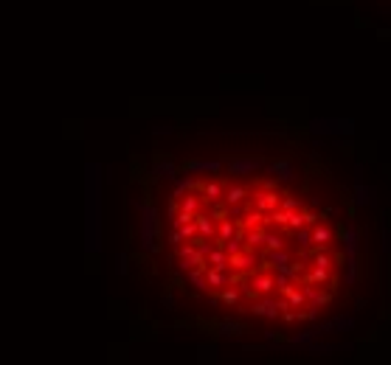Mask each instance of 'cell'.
I'll use <instances>...</instances> for the list:
<instances>
[{
  "label": "cell",
  "instance_id": "obj_1",
  "mask_svg": "<svg viewBox=\"0 0 391 365\" xmlns=\"http://www.w3.org/2000/svg\"><path fill=\"white\" fill-rule=\"evenodd\" d=\"M346 261H355L357 258V228L355 225H349L346 228Z\"/></svg>",
  "mask_w": 391,
  "mask_h": 365
},
{
  "label": "cell",
  "instance_id": "obj_2",
  "mask_svg": "<svg viewBox=\"0 0 391 365\" xmlns=\"http://www.w3.org/2000/svg\"><path fill=\"white\" fill-rule=\"evenodd\" d=\"M256 169H259L256 160H234L231 163V172L234 174H248V172H256Z\"/></svg>",
  "mask_w": 391,
  "mask_h": 365
},
{
  "label": "cell",
  "instance_id": "obj_3",
  "mask_svg": "<svg viewBox=\"0 0 391 365\" xmlns=\"http://www.w3.org/2000/svg\"><path fill=\"white\" fill-rule=\"evenodd\" d=\"M271 172L276 174L279 180H290V177H293V166L287 163V160H282V163H273V166H271Z\"/></svg>",
  "mask_w": 391,
  "mask_h": 365
},
{
  "label": "cell",
  "instance_id": "obj_4",
  "mask_svg": "<svg viewBox=\"0 0 391 365\" xmlns=\"http://www.w3.org/2000/svg\"><path fill=\"white\" fill-rule=\"evenodd\" d=\"M304 298H310V301H313V306H315V309H318V306H321V303H327V298H329V295L318 292V289H315V286H313V284H310V286H307V289H304Z\"/></svg>",
  "mask_w": 391,
  "mask_h": 365
},
{
  "label": "cell",
  "instance_id": "obj_5",
  "mask_svg": "<svg viewBox=\"0 0 391 365\" xmlns=\"http://www.w3.org/2000/svg\"><path fill=\"white\" fill-rule=\"evenodd\" d=\"M256 208H259V211L276 208V194H259V197H256Z\"/></svg>",
  "mask_w": 391,
  "mask_h": 365
},
{
  "label": "cell",
  "instance_id": "obj_6",
  "mask_svg": "<svg viewBox=\"0 0 391 365\" xmlns=\"http://www.w3.org/2000/svg\"><path fill=\"white\" fill-rule=\"evenodd\" d=\"M369 194H371V188H366L360 180H357V188H355V202H357V205H369V202H371Z\"/></svg>",
  "mask_w": 391,
  "mask_h": 365
},
{
  "label": "cell",
  "instance_id": "obj_7",
  "mask_svg": "<svg viewBox=\"0 0 391 365\" xmlns=\"http://www.w3.org/2000/svg\"><path fill=\"white\" fill-rule=\"evenodd\" d=\"M329 239H332V230H329V228H315L313 230V242L315 244H327Z\"/></svg>",
  "mask_w": 391,
  "mask_h": 365
},
{
  "label": "cell",
  "instance_id": "obj_8",
  "mask_svg": "<svg viewBox=\"0 0 391 365\" xmlns=\"http://www.w3.org/2000/svg\"><path fill=\"white\" fill-rule=\"evenodd\" d=\"M253 286L259 289V292H268V289H271V286H276V284H273V278L262 275V278H256V281H253Z\"/></svg>",
  "mask_w": 391,
  "mask_h": 365
},
{
  "label": "cell",
  "instance_id": "obj_9",
  "mask_svg": "<svg viewBox=\"0 0 391 365\" xmlns=\"http://www.w3.org/2000/svg\"><path fill=\"white\" fill-rule=\"evenodd\" d=\"M197 230L203 233V236H211V233H214V225L208 222V219H203V216H200V219H197Z\"/></svg>",
  "mask_w": 391,
  "mask_h": 365
},
{
  "label": "cell",
  "instance_id": "obj_10",
  "mask_svg": "<svg viewBox=\"0 0 391 365\" xmlns=\"http://www.w3.org/2000/svg\"><path fill=\"white\" fill-rule=\"evenodd\" d=\"M327 275H329V267H315L310 272V281H327Z\"/></svg>",
  "mask_w": 391,
  "mask_h": 365
},
{
  "label": "cell",
  "instance_id": "obj_11",
  "mask_svg": "<svg viewBox=\"0 0 391 365\" xmlns=\"http://www.w3.org/2000/svg\"><path fill=\"white\" fill-rule=\"evenodd\" d=\"M194 172H220V163H192Z\"/></svg>",
  "mask_w": 391,
  "mask_h": 365
},
{
  "label": "cell",
  "instance_id": "obj_12",
  "mask_svg": "<svg viewBox=\"0 0 391 365\" xmlns=\"http://www.w3.org/2000/svg\"><path fill=\"white\" fill-rule=\"evenodd\" d=\"M285 289H287V286H285ZM287 298H290L293 306H301V303H304V292H293V289H287Z\"/></svg>",
  "mask_w": 391,
  "mask_h": 365
},
{
  "label": "cell",
  "instance_id": "obj_13",
  "mask_svg": "<svg viewBox=\"0 0 391 365\" xmlns=\"http://www.w3.org/2000/svg\"><path fill=\"white\" fill-rule=\"evenodd\" d=\"M262 242L268 244V247H273V250H279V247H282V244H285V242H282V239H279V236H273V233H268V236H265Z\"/></svg>",
  "mask_w": 391,
  "mask_h": 365
},
{
  "label": "cell",
  "instance_id": "obj_14",
  "mask_svg": "<svg viewBox=\"0 0 391 365\" xmlns=\"http://www.w3.org/2000/svg\"><path fill=\"white\" fill-rule=\"evenodd\" d=\"M220 186H217V183H208V186H206V197H208V200H217V197H220Z\"/></svg>",
  "mask_w": 391,
  "mask_h": 365
},
{
  "label": "cell",
  "instance_id": "obj_15",
  "mask_svg": "<svg viewBox=\"0 0 391 365\" xmlns=\"http://www.w3.org/2000/svg\"><path fill=\"white\" fill-rule=\"evenodd\" d=\"M242 197H245V191H242V188H231V191H228V197H225V200H228V202H239Z\"/></svg>",
  "mask_w": 391,
  "mask_h": 365
},
{
  "label": "cell",
  "instance_id": "obj_16",
  "mask_svg": "<svg viewBox=\"0 0 391 365\" xmlns=\"http://www.w3.org/2000/svg\"><path fill=\"white\" fill-rule=\"evenodd\" d=\"M183 211L194 214V211H197V200H194V197H186V200H183Z\"/></svg>",
  "mask_w": 391,
  "mask_h": 365
},
{
  "label": "cell",
  "instance_id": "obj_17",
  "mask_svg": "<svg viewBox=\"0 0 391 365\" xmlns=\"http://www.w3.org/2000/svg\"><path fill=\"white\" fill-rule=\"evenodd\" d=\"M231 233H234V225H231V222H222V228H220L222 242H225V239H231Z\"/></svg>",
  "mask_w": 391,
  "mask_h": 365
},
{
  "label": "cell",
  "instance_id": "obj_18",
  "mask_svg": "<svg viewBox=\"0 0 391 365\" xmlns=\"http://www.w3.org/2000/svg\"><path fill=\"white\" fill-rule=\"evenodd\" d=\"M315 267H332L327 253H315Z\"/></svg>",
  "mask_w": 391,
  "mask_h": 365
},
{
  "label": "cell",
  "instance_id": "obj_19",
  "mask_svg": "<svg viewBox=\"0 0 391 365\" xmlns=\"http://www.w3.org/2000/svg\"><path fill=\"white\" fill-rule=\"evenodd\" d=\"M282 205H285V211H296V208H299V202H296V200H285Z\"/></svg>",
  "mask_w": 391,
  "mask_h": 365
},
{
  "label": "cell",
  "instance_id": "obj_20",
  "mask_svg": "<svg viewBox=\"0 0 391 365\" xmlns=\"http://www.w3.org/2000/svg\"><path fill=\"white\" fill-rule=\"evenodd\" d=\"M383 250H385V253L391 250V233H383Z\"/></svg>",
  "mask_w": 391,
  "mask_h": 365
},
{
  "label": "cell",
  "instance_id": "obj_21",
  "mask_svg": "<svg viewBox=\"0 0 391 365\" xmlns=\"http://www.w3.org/2000/svg\"><path fill=\"white\" fill-rule=\"evenodd\" d=\"M225 301H228V303H234V301H236V292H234V289H231V292H225Z\"/></svg>",
  "mask_w": 391,
  "mask_h": 365
}]
</instances>
